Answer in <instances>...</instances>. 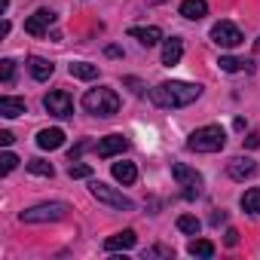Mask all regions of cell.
Segmentation results:
<instances>
[{
    "mask_svg": "<svg viewBox=\"0 0 260 260\" xmlns=\"http://www.w3.org/2000/svg\"><path fill=\"white\" fill-rule=\"evenodd\" d=\"M199 95H202V86H199V83H181V80H166V83H159L156 89H150V101H153L156 107H166V110L187 107V104H193Z\"/></svg>",
    "mask_w": 260,
    "mask_h": 260,
    "instance_id": "6da1fadb",
    "label": "cell"
},
{
    "mask_svg": "<svg viewBox=\"0 0 260 260\" xmlns=\"http://www.w3.org/2000/svg\"><path fill=\"white\" fill-rule=\"evenodd\" d=\"M223 144H226V135L220 125H202L187 138V150H196V153H217L223 150Z\"/></svg>",
    "mask_w": 260,
    "mask_h": 260,
    "instance_id": "7a4b0ae2",
    "label": "cell"
},
{
    "mask_svg": "<svg viewBox=\"0 0 260 260\" xmlns=\"http://www.w3.org/2000/svg\"><path fill=\"white\" fill-rule=\"evenodd\" d=\"M83 107L95 116H113L119 110V95L113 89H89L83 95Z\"/></svg>",
    "mask_w": 260,
    "mask_h": 260,
    "instance_id": "3957f363",
    "label": "cell"
},
{
    "mask_svg": "<svg viewBox=\"0 0 260 260\" xmlns=\"http://www.w3.org/2000/svg\"><path fill=\"white\" fill-rule=\"evenodd\" d=\"M68 214V205L64 202H43V205H34L28 211L19 214L22 223H49V220H61Z\"/></svg>",
    "mask_w": 260,
    "mask_h": 260,
    "instance_id": "277c9868",
    "label": "cell"
},
{
    "mask_svg": "<svg viewBox=\"0 0 260 260\" xmlns=\"http://www.w3.org/2000/svg\"><path fill=\"white\" fill-rule=\"evenodd\" d=\"M92 196L98 199V202H104V205H110V208H122V211H132L135 208V202L128 199V196H122L119 190H113V187H107V184H101V181H92Z\"/></svg>",
    "mask_w": 260,
    "mask_h": 260,
    "instance_id": "5b68a950",
    "label": "cell"
},
{
    "mask_svg": "<svg viewBox=\"0 0 260 260\" xmlns=\"http://www.w3.org/2000/svg\"><path fill=\"white\" fill-rule=\"evenodd\" d=\"M172 178L184 187V196H187V199H196V196H199L202 175H199L196 169H190V166H184V162H175V166H172Z\"/></svg>",
    "mask_w": 260,
    "mask_h": 260,
    "instance_id": "8992f818",
    "label": "cell"
},
{
    "mask_svg": "<svg viewBox=\"0 0 260 260\" xmlns=\"http://www.w3.org/2000/svg\"><path fill=\"white\" fill-rule=\"evenodd\" d=\"M211 40H214L220 49H236L245 37H242V31H239L233 22H217V25L211 28Z\"/></svg>",
    "mask_w": 260,
    "mask_h": 260,
    "instance_id": "52a82bcc",
    "label": "cell"
},
{
    "mask_svg": "<svg viewBox=\"0 0 260 260\" xmlns=\"http://www.w3.org/2000/svg\"><path fill=\"white\" fill-rule=\"evenodd\" d=\"M43 107H46L52 116H58V119H64V116L74 113V101H71V95H68L64 89H52V92H46Z\"/></svg>",
    "mask_w": 260,
    "mask_h": 260,
    "instance_id": "ba28073f",
    "label": "cell"
},
{
    "mask_svg": "<svg viewBox=\"0 0 260 260\" xmlns=\"http://www.w3.org/2000/svg\"><path fill=\"white\" fill-rule=\"evenodd\" d=\"M52 22H55V13H52V10H37V13L25 22V31H28L31 37H43Z\"/></svg>",
    "mask_w": 260,
    "mask_h": 260,
    "instance_id": "9c48e42d",
    "label": "cell"
},
{
    "mask_svg": "<svg viewBox=\"0 0 260 260\" xmlns=\"http://www.w3.org/2000/svg\"><path fill=\"white\" fill-rule=\"evenodd\" d=\"M98 156L101 159H110V156H116V153H122V150H128V141L122 138V135H107V138H101L98 141Z\"/></svg>",
    "mask_w": 260,
    "mask_h": 260,
    "instance_id": "30bf717a",
    "label": "cell"
},
{
    "mask_svg": "<svg viewBox=\"0 0 260 260\" xmlns=\"http://www.w3.org/2000/svg\"><path fill=\"white\" fill-rule=\"evenodd\" d=\"M226 172H230L233 181H245V178H254V175H257V162L248 159V156H236V159L226 166Z\"/></svg>",
    "mask_w": 260,
    "mask_h": 260,
    "instance_id": "8fae6325",
    "label": "cell"
},
{
    "mask_svg": "<svg viewBox=\"0 0 260 260\" xmlns=\"http://www.w3.org/2000/svg\"><path fill=\"white\" fill-rule=\"evenodd\" d=\"M135 242H138L135 230H122V233L104 239V251H128V248H135Z\"/></svg>",
    "mask_w": 260,
    "mask_h": 260,
    "instance_id": "7c38bea8",
    "label": "cell"
},
{
    "mask_svg": "<svg viewBox=\"0 0 260 260\" xmlns=\"http://www.w3.org/2000/svg\"><path fill=\"white\" fill-rule=\"evenodd\" d=\"M64 144V132L61 128H43V132L37 135V147L40 150H58Z\"/></svg>",
    "mask_w": 260,
    "mask_h": 260,
    "instance_id": "4fadbf2b",
    "label": "cell"
},
{
    "mask_svg": "<svg viewBox=\"0 0 260 260\" xmlns=\"http://www.w3.org/2000/svg\"><path fill=\"white\" fill-rule=\"evenodd\" d=\"M205 13H208V4H205V0H184V4H181V16L190 19V22L205 19Z\"/></svg>",
    "mask_w": 260,
    "mask_h": 260,
    "instance_id": "5bb4252c",
    "label": "cell"
},
{
    "mask_svg": "<svg viewBox=\"0 0 260 260\" xmlns=\"http://www.w3.org/2000/svg\"><path fill=\"white\" fill-rule=\"evenodd\" d=\"M128 34H132L141 46H156V43L162 40V31H159V28H153V25H150V28H132Z\"/></svg>",
    "mask_w": 260,
    "mask_h": 260,
    "instance_id": "9a60e30c",
    "label": "cell"
},
{
    "mask_svg": "<svg viewBox=\"0 0 260 260\" xmlns=\"http://www.w3.org/2000/svg\"><path fill=\"white\" fill-rule=\"evenodd\" d=\"M181 55H184V43L178 40V37H172V40H166V46H162V64H178L181 61Z\"/></svg>",
    "mask_w": 260,
    "mask_h": 260,
    "instance_id": "2e32d148",
    "label": "cell"
},
{
    "mask_svg": "<svg viewBox=\"0 0 260 260\" xmlns=\"http://www.w3.org/2000/svg\"><path fill=\"white\" fill-rule=\"evenodd\" d=\"M28 68H31V77H34V80H49L52 71H55V64L46 61V58H40V55H34V58L28 61Z\"/></svg>",
    "mask_w": 260,
    "mask_h": 260,
    "instance_id": "e0dca14e",
    "label": "cell"
},
{
    "mask_svg": "<svg viewBox=\"0 0 260 260\" xmlns=\"http://www.w3.org/2000/svg\"><path fill=\"white\" fill-rule=\"evenodd\" d=\"M113 178H116L119 184H135L138 169H135L132 162H113Z\"/></svg>",
    "mask_w": 260,
    "mask_h": 260,
    "instance_id": "ac0fdd59",
    "label": "cell"
},
{
    "mask_svg": "<svg viewBox=\"0 0 260 260\" xmlns=\"http://www.w3.org/2000/svg\"><path fill=\"white\" fill-rule=\"evenodd\" d=\"M0 113L13 119V116L25 113V101L22 98H13V95H4V98H0Z\"/></svg>",
    "mask_w": 260,
    "mask_h": 260,
    "instance_id": "d6986e66",
    "label": "cell"
},
{
    "mask_svg": "<svg viewBox=\"0 0 260 260\" xmlns=\"http://www.w3.org/2000/svg\"><path fill=\"white\" fill-rule=\"evenodd\" d=\"M71 77H77V80H95L98 77V68L89 64V61H74L71 64Z\"/></svg>",
    "mask_w": 260,
    "mask_h": 260,
    "instance_id": "ffe728a7",
    "label": "cell"
},
{
    "mask_svg": "<svg viewBox=\"0 0 260 260\" xmlns=\"http://www.w3.org/2000/svg\"><path fill=\"white\" fill-rule=\"evenodd\" d=\"M217 64H220V71H226V74H236V71H242V68L251 71V61H245V58H233V55H223Z\"/></svg>",
    "mask_w": 260,
    "mask_h": 260,
    "instance_id": "44dd1931",
    "label": "cell"
},
{
    "mask_svg": "<svg viewBox=\"0 0 260 260\" xmlns=\"http://www.w3.org/2000/svg\"><path fill=\"white\" fill-rule=\"evenodd\" d=\"M187 251H190L193 257H214V245H211L208 239H193Z\"/></svg>",
    "mask_w": 260,
    "mask_h": 260,
    "instance_id": "7402d4cb",
    "label": "cell"
},
{
    "mask_svg": "<svg viewBox=\"0 0 260 260\" xmlns=\"http://www.w3.org/2000/svg\"><path fill=\"white\" fill-rule=\"evenodd\" d=\"M242 208H245L248 214H260V187H254V190H248V193L242 196Z\"/></svg>",
    "mask_w": 260,
    "mask_h": 260,
    "instance_id": "603a6c76",
    "label": "cell"
},
{
    "mask_svg": "<svg viewBox=\"0 0 260 260\" xmlns=\"http://www.w3.org/2000/svg\"><path fill=\"white\" fill-rule=\"evenodd\" d=\"M28 172H31V175H40V178H52V175H55L52 162H46V159H31V162H28Z\"/></svg>",
    "mask_w": 260,
    "mask_h": 260,
    "instance_id": "cb8c5ba5",
    "label": "cell"
},
{
    "mask_svg": "<svg viewBox=\"0 0 260 260\" xmlns=\"http://www.w3.org/2000/svg\"><path fill=\"white\" fill-rule=\"evenodd\" d=\"M178 230L196 236V233L202 230V223H199V217H193V214H181V217H178Z\"/></svg>",
    "mask_w": 260,
    "mask_h": 260,
    "instance_id": "d4e9b609",
    "label": "cell"
},
{
    "mask_svg": "<svg viewBox=\"0 0 260 260\" xmlns=\"http://www.w3.org/2000/svg\"><path fill=\"white\" fill-rule=\"evenodd\" d=\"M68 175H71V178H92V166H86V162H77V159H74V162L68 166Z\"/></svg>",
    "mask_w": 260,
    "mask_h": 260,
    "instance_id": "484cf974",
    "label": "cell"
},
{
    "mask_svg": "<svg viewBox=\"0 0 260 260\" xmlns=\"http://www.w3.org/2000/svg\"><path fill=\"white\" fill-rule=\"evenodd\" d=\"M13 74H16V61L13 58H4V61H0V80L13 83Z\"/></svg>",
    "mask_w": 260,
    "mask_h": 260,
    "instance_id": "4316f807",
    "label": "cell"
},
{
    "mask_svg": "<svg viewBox=\"0 0 260 260\" xmlns=\"http://www.w3.org/2000/svg\"><path fill=\"white\" fill-rule=\"evenodd\" d=\"M16 166H19V156L16 153H4V156H0V172H4V175H10Z\"/></svg>",
    "mask_w": 260,
    "mask_h": 260,
    "instance_id": "83f0119b",
    "label": "cell"
},
{
    "mask_svg": "<svg viewBox=\"0 0 260 260\" xmlns=\"http://www.w3.org/2000/svg\"><path fill=\"white\" fill-rule=\"evenodd\" d=\"M144 257H172V248L156 245V248H147V251H144Z\"/></svg>",
    "mask_w": 260,
    "mask_h": 260,
    "instance_id": "f1b7e54d",
    "label": "cell"
},
{
    "mask_svg": "<svg viewBox=\"0 0 260 260\" xmlns=\"http://www.w3.org/2000/svg\"><path fill=\"white\" fill-rule=\"evenodd\" d=\"M242 144H245V147H251V150H254V147H260V132H251L248 138H242Z\"/></svg>",
    "mask_w": 260,
    "mask_h": 260,
    "instance_id": "f546056e",
    "label": "cell"
},
{
    "mask_svg": "<svg viewBox=\"0 0 260 260\" xmlns=\"http://www.w3.org/2000/svg\"><path fill=\"white\" fill-rule=\"evenodd\" d=\"M223 242L233 248V245H239V230H226V236H223Z\"/></svg>",
    "mask_w": 260,
    "mask_h": 260,
    "instance_id": "4dcf8cb0",
    "label": "cell"
},
{
    "mask_svg": "<svg viewBox=\"0 0 260 260\" xmlns=\"http://www.w3.org/2000/svg\"><path fill=\"white\" fill-rule=\"evenodd\" d=\"M13 141H16V138H13V132H0V144H7V147H10Z\"/></svg>",
    "mask_w": 260,
    "mask_h": 260,
    "instance_id": "1f68e13d",
    "label": "cell"
},
{
    "mask_svg": "<svg viewBox=\"0 0 260 260\" xmlns=\"http://www.w3.org/2000/svg\"><path fill=\"white\" fill-rule=\"evenodd\" d=\"M220 220H226V214H223V211H214V214H211V223H220Z\"/></svg>",
    "mask_w": 260,
    "mask_h": 260,
    "instance_id": "d6a6232c",
    "label": "cell"
},
{
    "mask_svg": "<svg viewBox=\"0 0 260 260\" xmlns=\"http://www.w3.org/2000/svg\"><path fill=\"white\" fill-rule=\"evenodd\" d=\"M254 49H257V52H260V40H257V43H254Z\"/></svg>",
    "mask_w": 260,
    "mask_h": 260,
    "instance_id": "836d02e7",
    "label": "cell"
}]
</instances>
